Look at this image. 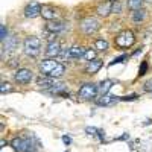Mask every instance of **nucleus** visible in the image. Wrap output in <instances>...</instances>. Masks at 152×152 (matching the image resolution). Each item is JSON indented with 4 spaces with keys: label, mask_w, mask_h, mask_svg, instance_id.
I'll use <instances>...</instances> for the list:
<instances>
[{
    "label": "nucleus",
    "mask_w": 152,
    "mask_h": 152,
    "mask_svg": "<svg viewBox=\"0 0 152 152\" xmlns=\"http://www.w3.org/2000/svg\"><path fill=\"white\" fill-rule=\"evenodd\" d=\"M142 3H143V0H128V8L132 11L142 9Z\"/></svg>",
    "instance_id": "nucleus-20"
},
{
    "label": "nucleus",
    "mask_w": 152,
    "mask_h": 152,
    "mask_svg": "<svg viewBox=\"0 0 152 152\" xmlns=\"http://www.w3.org/2000/svg\"><path fill=\"white\" fill-rule=\"evenodd\" d=\"M11 145H12V148H14L17 152H29L34 148V145H32L29 137H15Z\"/></svg>",
    "instance_id": "nucleus-5"
},
{
    "label": "nucleus",
    "mask_w": 152,
    "mask_h": 152,
    "mask_svg": "<svg viewBox=\"0 0 152 152\" xmlns=\"http://www.w3.org/2000/svg\"><path fill=\"white\" fill-rule=\"evenodd\" d=\"M81 29H82L84 34L91 35V34H94V32H97L100 29V23L94 17H87V18H84L81 21Z\"/></svg>",
    "instance_id": "nucleus-4"
},
{
    "label": "nucleus",
    "mask_w": 152,
    "mask_h": 152,
    "mask_svg": "<svg viewBox=\"0 0 152 152\" xmlns=\"http://www.w3.org/2000/svg\"><path fill=\"white\" fill-rule=\"evenodd\" d=\"M102 59H99V58H96V59H93V61H88V64H87V67H85V72L88 73V75H96L99 70H100V67H102Z\"/></svg>",
    "instance_id": "nucleus-10"
},
{
    "label": "nucleus",
    "mask_w": 152,
    "mask_h": 152,
    "mask_svg": "<svg viewBox=\"0 0 152 152\" xmlns=\"http://www.w3.org/2000/svg\"><path fill=\"white\" fill-rule=\"evenodd\" d=\"M11 90H12V88H11V85H9L8 82H3V84H2V87H0V91H2V94L9 93Z\"/></svg>",
    "instance_id": "nucleus-22"
},
{
    "label": "nucleus",
    "mask_w": 152,
    "mask_h": 152,
    "mask_svg": "<svg viewBox=\"0 0 152 152\" xmlns=\"http://www.w3.org/2000/svg\"><path fill=\"white\" fill-rule=\"evenodd\" d=\"M41 9H43V6L38 2H31L26 8H24V15L28 18H35L41 14Z\"/></svg>",
    "instance_id": "nucleus-9"
},
{
    "label": "nucleus",
    "mask_w": 152,
    "mask_h": 152,
    "mask_svg": "<svg viewBox=\"0 0 152 152\" xmlns=\"http://www.w3.org/2000/svg\"><path fill=\"white\" fill-rule=\"evenodd\" d=\"M117 100H120V97L111 96V94H105V96H100L96 102H97V105H113V104H116Z\"/></svg>",
    "instance_id": "nucleus-12"
},
{
    "label": "nucleus",
    "mask_w": 152,
    "mask_h": 152,
    "mask_svg": "<svg viewBox=\"0 0 152 152\" xmlns=\"http://www.w3.org/2000/svg\"><path fill=\"white\" fill-rule=\"evenodd\" d=\"M85 132H88L90 135H94V132H99V129H96V128H87Z\"/></svg>",
    "instance_id": "nucleus-28"
},
{
    "label": "nucleus",
    "mask_w": 152,
    "mask_h": 152,
    "mask_svg": "<svg viewBox=\"0 0 152 152\" xmlns=\"http://www.w3.org/2000/svg\"><path fill=\"white\" fill-rule=\"evenodd\" d=\"M123 59H126L125 55H122V56H119V58H114V61L111 62L110 66H114V64H119V62H123Z\"/></svg>",
    "instance_id": "nucleus-25"
},
{
    "label": "nucleus",
    "mask_w": 152,
    "mask_h": 152,
    "mask_svg": "<svg viewBox=\"0 0 152 152\" xmlns=\"http://www.w3.org/2000/svg\"><path fill=\"white\" fill-rule=\"evenodd\" d=\"M145 18H146V11H145V9H137V11L132 12V20H134L135 23L143 21Z\"/></svg>",
    "instance_id": "nucleus-19"
},
{
    "label": "nucleus",
    "mask_w": 152,
    "mask_h": 152,
    "mask_svg": "<svg viewBox=\"0 0 152 152\" xmlns=\"http://www.w3.org/2000/svg\"><path fill=\"white\" fill-rule=\"evenodd\" d=\"M120 9H122V6H120V3H119V2H117V3H113V12H114V14L120 12Z\"/></svg>",
    "instance_id": "nucleus-26"
},
{
    "label": "nucleus",
    "mask_w": 152,
    "mask_h": 152,
    "mask_svg": "<svg viewBox=\"0 0 152 152\" xmlns=\"http://www.w3.org/2000/svg\"><path fill=\"white\" fill-rule=\"evenodd\" d=\"M41 15H43L46 20H53V18H56V11H55L53 8H50V6H43Z\"/></svg>",
    "instance_id": "nucleus-17"
},
{
    "label": "nucleus",
    "mask_w": 152,
    "mask_h": 152,
    "mask_svg": "<svg viewBox=\"0 0 152 152\" xmlns=\"http://www.w3.org/2000/svg\"><path fill=\"white\" fill-rule=\"evenodd\" d=\"M6 34H8V31H6V28H5V24H2L0 26V38H2V41H5L6 40Z\"/></svg>",
    "instance_id": "nucleus-23"
},
{
    "label": "nucleus",
    "mask_w": 152,
    "mask_h": 152,
    "mask_svg": "<svg viewBox=\"0 0 152 152\" xmlns=\"http://www.w3.org/2000/svg\"><path fill=\"white\" fill-rule=\"evenodd\" d=\"M85 52H87V50H85L84 47H81V46H73V47L66 49L64 52H62V55L67 56V58H70V59H79V58H82V56L85 55Z\"/></svg>",
    "instance_id": "nucleus-8"
},
{
    "label": "nucleus",
    "mask_w": 152,
    "mask_h": 152,
    "mask_svg": "<svg viewBox=\"0 0 152 152\" xmlns=\"http://www.w3.org/2000/svg\"><path fill=\"white\" fill-rule=\"evenodd\" d=\"M113 84H114V81H111V79L102 81V82H100V85H99V94H100V96H105V94L111 90Z\"/></svg>",
    "instance_id": "nucleus-15"
},
{
    "label": "nucleus",
    "mask_w": 152,
    "mask_h": 152,
    "mask_svg": "<svg viewBox=\"0 0 152 152\" xmlns=\"http://www.w3.org/2000/svg\"><path fill=\"white\" fill-rule=\"evenodd\" d=\"M59 53H61V46H59V43L50 41V43L47 44V49H46V55H47L49 58H52V56H58Z\"/></svg>",
    "instance_id": "nucleus-11"
},
{
    "label": "nucleus",
    "mask_w": 152,
    "mask_h": 152,
    "mask_svg": "<svg viewBox=\"0 0 152 152\" xmlns=\"http://www.w3.org/2000/svg\"><path fill=\"white\" fill-rule=\"evenodd\" d=\"M46 28H47V31H50V32H62L66 29V24L64 23H58V21H50V23H47L46 24Z\"/></svg>",
    "instance_id": "nucleus-16"
},
{
    "label": "nucleus",
    "mask_w": 152,
    "mask_h": 152,
    "mask_svg": "<svg viewBox=\"0 0 152 152\" xmlns=\"http://www.w3.org/2000/svg\"><path fill=\"white\" fill-rule=\"evenodd\" d=\"M137 97V94H129V96H123V97H120V100H134Z\"/></svg>",
    "instance_id": "nucleus-27"
},
{
    "label": "nucleus",
    "mask_w": 152,
    "mask_h": 152,
    "mask_svg": "<svg viewBox=\"0 0 152 152\" xmlns=\"http://www.w3.org/2000/svg\"><path fill=\"white\" fill-rule=\"evenodd\" d=\"M62 142H64L66 145H70L72 140H70V137H69V135H64V137H62Z\"/></svg>",
    "instance_id": "nucleus-30"
},
{
    "label": "nucleus",
    "mask_w": 152,
    "mask_h": 152,
    "mask_svg": "<svg viewBox=\"0 0 152 152\" xmlns=\"http://www.w3.org/2000/svg\"><path fill=\"white\" fill-rule=\"evenodd\" d=\"M110 12H113V3L111 2H105V3H100L97 6V14L100 17H107Z\"/></svg>",
    "instance_id": "nucleus-13"
},
{
    "label": "nucleus",
    "mask_w": 152,
    "mask_h": 152,
    "mask_svg": "<svg viewBox=\"0 0 152 152\" xmlns=\"http://www.w3.org/2000/svg\"><path fill=\"white\" fill-rule=\"evenodd\" d=\"M97 93H99V87H97L96 84L87 82V84H84V85L79 88L78 96H79L81 99H93Z\"/></svg>",
    "instance_id": "nucleus-6"
},
{
    "label": "nucleus",
    "mask_w": 152,
    "mask_h": 152,
    "mask_svg": "<svg viewBox=\"0 0 152 152\" xmlns=\"http://www.w3.org/2000/svg\"><path fill=\"white\" fill-rule=\"evenodd\" d=\"M145 88H146V90H151V91H152V81H148V82L145 84Z\"/></svg>",
    "instance_id": "nucleus-29"
},
{
    "label": "nucleus",
    "mask_w": 152,
    "mask_h": 152,
    "mask_svg": "<svg viewBox=\"0 0 152 152\" xmlns=\"http://www.w3.org/2000/svg\"><path fill=\"white\" fill-rule=\"evenodd\" d=\"M84 58L87 61H93V59H96V52H94V50H91V49H88L87 52H85V55H84Z\"/></svg>",
    "instance_id": "nucleus-21"
},
{
    "label": "nucleus",
    "mask_w": 152,
    "mask_h": 152,
    "mask_svg": "<svg viewBox=\"0 0 152 152\" xmlns=\"http://www.w3.org/2000/svg\"><path fill=\"white\" fill-rule=\"evenodd\" d=\"M94 49L100 50V52H105V50L108 49V41L104 40V38H97V40L94 41Z\"/></svg>",
    "instance_id": "nucleus-18"
},
{
    "label": "nucleus",
    "mask_w": 152,
    "mask_h": 152,
    "mask_svg": "<svg viewBox=\"0 0 152 152\" xmlns=\"http://www.w3.org/2000/svg\"><path fill=\"white\" fill-rule=\"evenodd\" d=\"M149 2H152V0H149Z\"/></svg>",
    "instance_id": "nucleus-31"
},
{
    "label": "nucleus",
    "mask_w": 152,
    "mask_h": 152,
    "mask_svg": "<svg viewBox=\"0 0 152 152\" xmlns=\"http://www.w3.org/2000/svg\"><path fill=\"white\" fill-rule=\"evenodd\" d=\"M24 46V53L29 55V56H37L40 53V49H41V41L40 38L37 37H28L23 43Z\"/></svg>",
    "instance_id": "nucleus-2"
},
{
    "label": "nucleus",
    "mask_w": 152,
    "mask_h": 152,
    "mask_svg": "<svg viewBox=\"0 0 152 152\" xmlns=\"http://www.w3.org/2000/svg\"><path fill=\"white\" fill-rule=\"evenodd\" d=\"M14 81L21 84V85H26L32 81V72L28 70V69H18L15 73H14Z\"/></svg>",
    "instance_id": "nucleus-7"
},
{
    "label": "nucleus",
    "mask_w": 152,
    "mask_h": 152,
    "mask_svg": "<svg viewBox=\"0 0 152 152\" xmlns=\"http://www.w3.org/2000/svg\"><path fill=\"white\" fill-rule=\"evenodd\" d=\"M40 72L43 75H46L47 78H59L66 73V67L61 64V62L55 61V59H43L40 64Z\"/></svg>",
    "instance_id": "nucleus-1"
},
{
    "label": "nucleus",
    "mask_w": 152,
    "mask_h": 152,
    "mask_svg": "<svg viewBox=\"0 0 152 152\" xmlns=\"http://www.w3.org/2000/svg\"><path fill=\"white\" fill-rule=\"evenodd\" d=\"M146 70H148V62L143 61V62H142V67H140V72H138V75H140V76L146 75Z\"/></svg>",
    "instance_id": "nucleus-24"
},
{
    "label": "nucleus",
    "mask_w": 152,
    "mask_h": 152,
    "mask_svg": "<svg viewBox=\"0 0 152 152\" xmlns=\"http://www.w3.org/2000/svg\"><path fill=\"white\" fill-rule=\"evenodd\" d=\"M3 43H5V44H3V49H5V50H14V49L17 47V44H18V38L12 35V37H8Z\"/></svg>",
    "instance_id": "nucleus-14"
},
{
    "label": "nucleus",
    "mask_w": 152,
    "mask_h": 152,
    "mask_svg": "<svg viewBox=\"0 0 152 152\" xmlns=\"http://www.w3.org/2000/svg\"><path fill=\"white\" fill-rule=\"evenodd\" d=\"M114 43H116V46H119V47L126 49V47H131L135 43V37H134V34L131 31H123V32H120L116 37Z\"/></svg>",
    "instance_id": "nucleus-3"
}]
</instances>
